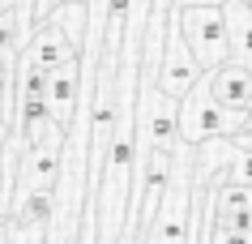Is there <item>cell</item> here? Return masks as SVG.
Returning a JSON list of instances; mask_svg holds the SVG:
<instances>
[{"instance_id": "cell-9", "label": "cell", "mask_w": 252, "mask_h": 244, "mask_svg": "<svg viewBox=\"0 0 252 244\" xmlns=\"http://www.w3.org/2000/svg\"><path fill=\"white\" fill-rule=\"evenodd\" d=\"M239 4H248V9H252V0H239Z\"/></svg>"}, {"instance_id": "cell-4", "label": "cell", "mask_w": 252, "mask_h": 244, "mask_svg": "<svg viewBox=\"0 0 252 244\" xmlns=\"http://www.w3.org/2000/svg\"><path fill=\"white\" fill-rule=\"evenodd\" d=\"M205 81H210V95L218 99V107H226V111H248L252 107V69L248 65L226 60V65L210 69Z\"/></svg>"}, {"instance_id": "cell-2", "label": "cell", "mask_w": 252, "mask_h": 244, "mask_svg": "<svg viewBox=\"0 0 252 244\" xmlns=\"http://www.w3.org/2000/svg\"><path fill=\"white\" fill-rule=\"evenodd\" d=\"M180 17H184V39L205 73L231 60V22L222 4H180Z\"/></svg>"}, {"instance_id": "cell-8", "label": "cell", "mask_w": 252, "mask_h": 244, "mask_svg": "<svg viewBox=\"0 0 252 244\" xmlns=\"http://www.w3.org/2000/svg\"><path fill=\"white\" fill-rule=\"evenodd\" d=\"M17 4H22V0H0V17H4V13H13Z\"/></svg>"}, {"instance_id": "cell-5", "label": "cell", "mask_w": 252, "mask_h": 244, "mask_svg": "<svg viewBox=\"0 0 252 244\" xmlns=\"http://www.w3.org/2000/svg\"><path fill=\"white\" fill-rule=\"evenodd\" d=\"M77 86H81V56L56 65L47 77V111L64 129H73V116H77Z\"/></svg>"}, {"instance_id": "cell-7", "label": "cell", "mask_w": 252, "mask_h": 244, "mask_svg": "<svg viewBox=\"0 0 252 244\" xmlns=\"http://www.w3.org/2000/svg\"><path fill=\"white\" fill-rule=\"evenodd\" d=\"M214 244H252V231H226V236H218Z\"/></svg>"}, {"instance_id": "cell-6", "label": "cell", "mask_w": 252, "mask_h": 244, "mask_svg": "<svg viewBox=\"0 0 252 244\" xmlns=\"http://www.w3.org/2000/svg\"><path fill=\"white\" fill-rule=\"evenodd\" d=\"M226 22H231V60L252 69V9L239 0H226Z\"/></svg>"}, {"instance_id": "cell-3", "label": "cell", "mask_w": 252, "mask_h": 244, "mask_svg": "<svg viewBox=\"0 0 252 244\" xmlns=\"http://www.w3.org/2000/svg\"><path fill=\"white\" fill-rule=\"evenodd\" d=\"M201 77H205V69L197 65V56H192V47L184 39L180 0H171V9H167V43H162V60H158V90H167L171 99H184Z\"/></svg>"}, {"instance_id": "cell-1", "label": "cell", "mask_w": 252, "mask_h": 244, "mask_svg": "<svg viewBox=\"0 0 252 244\" xmlns=\"http://www.w3.org/2000/svg\"><path fill=\"white\" fill-rule=\"evenodd\" d=\"M239 124H244V111L218 107V99L210 95V81H205V77L180 99V141L192 146V150L205 146V141H214V137L239 133Z\"/></svg>"}]
</instances>
